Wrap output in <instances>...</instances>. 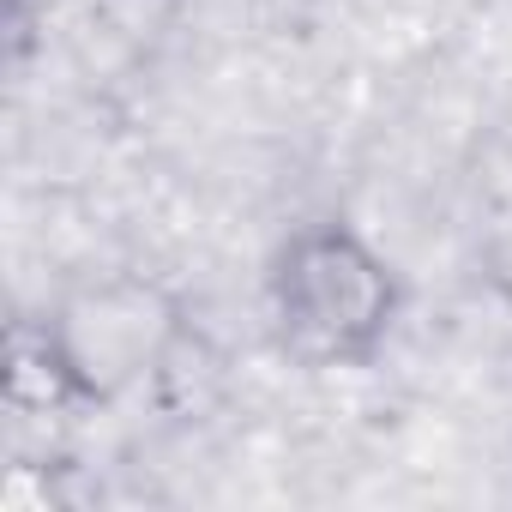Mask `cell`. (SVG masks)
<instances>
[{"label": "cell", "instance_id": "obj_1", "mask_svg": "<svg viewBox=\"0 0 512 512\" xmlns=\"http://www.w3.org/2000/svg\"><path fill=\"white\" fill-rule=\"evenodd\" d=\"M392 308V266L374 260L350 229H308L290 241L278 266V320L290 350L314 362H356L386 338Z\"/></svg>", "mask_w": 512, "mask_h": 512}]
</instances>
